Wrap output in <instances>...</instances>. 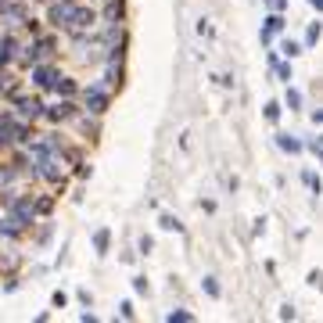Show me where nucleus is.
Returning <instances> with one entry per match:
<instances>
[{"label": "nucleus", "instance_id": "nucleus-8", "mask_svg": "<svg viewBox=\"0 0 323 323\" xmlns=\"http://www.w3.org/2000/svg\"><path fill=\"white\" fill-rule=\"evenodd\" d=\"M15 51H18V39L15 36H0V68L15 61Z\"/></svg>", "mask_w": 323, "mask_h": 323}, {"label": "nucleus", "instance_id": "nucleus-17", "mask_svg": "<svg viewBox=\"0 0 323 323\" xmlns=\"http://www.w3.org/2000/svg\"><path fill=\"white\" fill-rule=\"evenodd\" d=\"M162 226H166V230H180V223L173 216H162Z\"/></svg>", "mask_w": 323, "mask_h": 323}, {"label": "nucleus", "instance_id": "nucleus-11", "mask_svg": "<svg viewBox=\"0 0 323 323\" xmlns=\"http://www.w3.org/2000/svg\"><path fill=\"white\" fill-rule=\"evenodd\" d=\"M104 22H108V25H118V22H123V0H111V4L104 8Z\"/></svg>", "mask_w": 323, "mask_h": 323}, {"label": "nucleus", "instance_id": "nucleus-4", "mask_svg": "<svg viewBox=\"0 0 323 323\" xmlns=\"http://www.w3.org/2000/svg\"><path fill=\"white\" fill-rule=\"evenodd\" d=\"M58 79H61V72H58V68H51V65H44V61H39V65H32V83H36V87L51 90V87L58 83Z\"/></svg>", "mask_w": 323, "mask_h": 323}, {"label": "nucleus", "instance_id": "nucleus-3", "mask_svg": "<svg viewBox=\"0 0 323 323\" xmlns=\"http://www.w3.org/2000/svg\"><path fill=\"white\" fill-rule=\"evenodd\" d=\"M15 111L22 123H36V118H44V104L36 97H15Z\"/></svg>", "mask_w": 323, "mask_h": 323}, {"label": "nucleus", "instance_id": "nucleus-20", "mask_svg": "<svg viewBox=\"0 0 323 323\" xmlns=\"http://www.w3.org/2000/svg\"><path fill=\"white\" fill-rule=\"evenodd\" d=\"M169 319H173V323H176V319H180V323H187V319H190V312H169Z\"/></svg>", "mask_w": 323, "mask_h": 323}, {"label": "nucleus", "instance_id": "nucleus-10", "mask_svg": "<svg viewBox=\"0 0 323 323\" xmlns=\"http://www.w3.org/2000/svg\"><path fill=\"white\" fill-rule=\"evenodd\" d=\"M11 144H15V118L4 115L0 118V147H11Z\"/></svg>", "mask_w": 323, "mask_h": 323}, {"label": "nucleus", "instance_id": "nucleus-7", "mask_svg": "<svg viewBox=\"0 0 323 323\" xmlns=\"http://www.w3.org/2000/svg\"><path fill=\"white\" fill-rule=\"evenodd\" d=\"M44 115L51 118V123H68V118L75 115V104H72V101H61V104H51Z\"/></svg>", "mask_w": 323, "mask_h": 323}, {"label": "nucleus", "instance_id": "nucleus-19", "mask_svg": "<svg viewBox=\"0 0 323 323\" xmlns=\"http://www.w3.org/2000/svg\"><path fill=\"white\" fill-rule=\"evenodd\" d=\"M298 101H302V97H298V90H288V104H291V108H298Z\"/></svg>", "mask_w": 323, "mask_h": 323}, {"label": "nucleus", "instance_id": "nucleus-9", "mask_svg": "<svg viewBox=\"0 0 323 323\" xmlns=\"http://www.w3.org/2000/svg\"><path fill=\"white\" fill-rule=\"evenodd\" d=\"M0 15L8 18V25H22V22H29V18H25V8H22V4H11V0L0 8Z\"/></svg>", "mask_w": 323, "mask_h": 323}, {"label": "nucleus", "instance_id": "nucleus-12", "mask_svg": "<svg viewBox=\"0 0 323 323\" xmlns=\"http://www.w3.org/2000/svg\"><path fill=\"white\" fill-rule=\"evenodd\" d=\"M276 29H284V18H280V15H269V18H266V29H262V39H269Z\"/></svg>", "mask_w": 323, "mask_h": 323}, {"label": "nucleus", "instance_id": "nucleus-18", "mask_svg": "<svg viewBox=\"0 0 323 323\" xmlns=\"http://www.w3.org/2000/svg\"><path fill=\"white\" fill-rule=\"evenodd\" d=\"M205 291H209V295H219V284H216V280H212V276L205 280Z\"/></svg>", "mask_w": 323, "mask_h": 323}, {"label": "nucleus", "instance_id": "nucleus-16", "mask_svg": "<svg viewBox=\"0 0 323 323\" xmlns=\"http://www.w3.org/2000/svg\"><path fill=\"white\" fill-rule=\"evenodd\" d=\"M316 36H319V25H309V32H305V44H309V47L316 44Z\"/></svg>", "mask_w": 323, "mask_h": 323}, {"label": "nucleus", "instance_id": "nucleus-13", "mask_svg": "<svg viewBox=\"0 0 323 323\" xmlns=\"http://www.w3.org/2000/svg\"><path fill=\"white\" fill-rule=\"evenodd\" d=\"M54 90H58V94H65V97H72V94H75V83H72V79H65V75H61L58 83H54Z\"/></svg>", "mask_w": 323, "mask_h": 323}, {"label": "nucleus", "instance_id": "nucleus-6", "mask_svg": "<svg viewBox=\"0 0 323 323\" xmlns=\"http://www.w3.org/2000/svg\"><path fill=\"white\" fill-rule=\"evenodd\" d=\"M104 108H108V90H104V87H90V90H87V111L101 115Z\"/></svg>", "mask_w": 323, "mask_h": 323}, {"label": "nucleus", "instance_id": "nucleus-2", "mask_svg": "<svg viewBox=\"0 0 323 323\" xmlns=\"http://www.w3.org/2000/svg\"><path fill=\"white\" fill-rule=\"evenodd\" d=\"M94 22H97V15H94L90 8H75V11H72V18H68L61 29H68L72 36H83V32H90V29H94Z\"/></svg>", "mask_w": 323, "mask_h": 323}, {"label": "nucleus", "instance_id": "nucleus-14", "mask_svg": "<svg viewBox=\"0 0 323 323\" xmlns=\"http://www.w3.org/2000/svg\"><path fill=\"white\" fill-rule=\"evenodd\" d=\"M280 147H284V151H298L302 144H298V140H291L288 133H280Z\"/></svg>", "mask_w": 323, "mask_h": 323}, {"label": "nucleus", "instance_id": "nucleus-5", "mask_svg": "<svg viewBox=\"0 0 323 323\" xmlns=\"http://www.w3.org/2000/svg\"><path fill=\"white\" fill-rule=\"evenodd\" d=\"M79 8V0H61V4H51V25H65L68 18H72V11Z\"/></svg>", "mask_w": 323, "mask_h": 323}, {"label": "nucleus", "instance_id": "nucleus-21", "mask_svg": "<svg viewBox=\"0 0 323 323\" xmlns=\"http://www.w3.org/2000/svg\"><path fill=\"white\" fill-rule=\"evenodd\" d=\"M309 4H312V8H319V0H309Z\"/></svg>", "mask_w": 323, "mask_h": 323}, {"label": "nucleus", "instance_id": "nucleus-15", "mask_svg": "<svg viewBox=\"0 0 323 323\" xmlns=\"http://www.w3.org/2000/svg\"><path fill=\"white\" fill-rule=\"evenodd\" d=\"M94 245H97V248H101V252H104V248H108V230H101V233H97V237H94Z\"/></svg>", "mask_w": 323, "mask_h": 323}, {"label": "nucleus", "instance_id": "nucleus-1", "mask_svg": "<svg viewBox=\"0 0 323 323\" xmlns=\"http://www.w3.org/2000/svg\"><path fill=\"white\" fill-rule=\"evenodd\" d=\"M54 47H58V44H54L51 36H36V32H32V44H25V51H22V54H15V58H18L22 65H29V68H32V65H39V61L54 58Z\"/></svg>", "mask_w": 323, "mask_h": 323}]
</instances>
